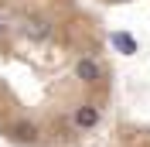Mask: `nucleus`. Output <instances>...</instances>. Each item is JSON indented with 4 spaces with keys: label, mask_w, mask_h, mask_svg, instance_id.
I'll list each match as a JSON object with an SVG mask.
<instances>
[{
    "label": "nucleus",
    "mask_w": 150,
    "mask_h": 147,
    "mask_svg": "<svg viewBox=\"0 0 150 147\" xmlns=\"http://www.w3.org/2000/svg\"><path fill=\"white\" fill-rule=\"evenodd\" d=\"M96 123H99V106H82V110L75 113V127L89 130V127H96Z\"/></svg>",
    "instance_id": "nucleus-1"
},
{
    "label": "nucleus",
    "mask_w": 150,
    "mask_h": 147,
    "mask_svg": "<svg viewBox=\"0 0 150 147\" xmlns=\"http://www.w3.org/2000/svg\"><path fill=\"white\" fill-rule=\"evenodd\" d=\"M75 72H79V79H82V82H96V79H99V69H96L92 62H79V69H75Z\"/></svg>",
    "instance_id": "nucleus-2"
},
{
    "label": "nucleus",
    "mask_w": 150,
    "mask_h": 147,
    "mask_svg": "<svg viewBox=\"0 0 150 147\" xmlns=\"http://www.w3.org/2000/svg\"><path fill=\"white\" fill-rule=\"evenodd\" d=\"M112 45L123 48V51H133V48H137V41H133L130 34H112Z\"/></svg>",
    "instance_id": "nucleus-3"
}]
</instances>
